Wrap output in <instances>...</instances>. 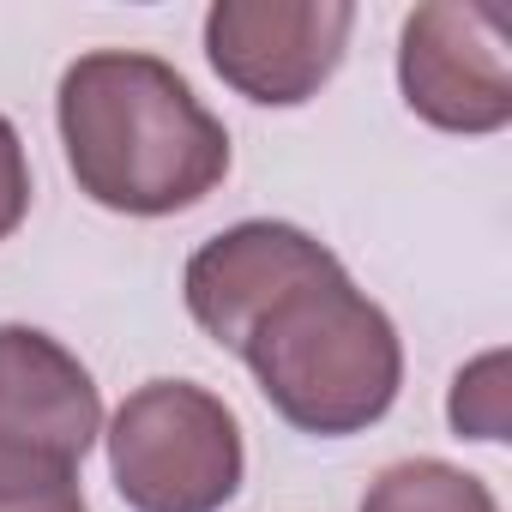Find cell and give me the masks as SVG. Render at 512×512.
Masks as SVG:
<instances>
[{
	"instance_id": "6da1fadb",
	"label": "cell",
	"mask_w": 512,
	"mask_h": 512,
	"mask_svg": "<svg viewBox=\"0 0 512 512\" xmlns=\"http://www.w3.org/2000/svg\"><path fill=\"white\" fill-rule=\"evenodd\" d=\"M79 193L127 217L199 205L229 175V133L193 85L139 49H97L61 73L55 97Z\"/></svg>"
},
{
	"instance_id": "7a4b0ae2",
	"label": "cell",
	"mask_w": 512,
	"mask_h": 512,
	"mask_svg": "<svg viewBox=\"0 0 512 512\" xmlns=\"http://www.w3.org/2000/svg\"><path fill=\"white\" fill-rule=\"evenodd\" d=\"M235 356L253 368L266 404L290 428L320 440L380 422L404 380L398 326L344 278V266L284 290L247 326Z\"/></svg>"
},
{
	"instance_id": "3957f363",
	"label": "cell",
	"mask_w": 512,
	"mask_h": 512,
	"mask_svg": "<svg viewBox=\"0 0 512 512\" xmlns=\"http://www.w3.org/2000/svg\"><path fill=\"white\" fill-rule=\"evenodd\" d=\"M241 422L193 380H151L109 422V470L133 512H217L241 488Z\"/></svg>"
},
{
	"instance_id": "277c9868",
	"label": "cell",
	"mask_w": 512,
	"mask_h": 512,
	"mask_svg": "<svg viewBox=\"0 0 512 512\" xmlns=\"http://www.w3.org/2000/svg\"><path fill=\"white\" fill-rule=\"evenodd\" d=\"M404 103L440 133H500L512 121V7L428 0L398 31Z\"/></svg>"
},
{
	"instance_id": "5b68a950",
	"label": "cell",
	"mask_w": 512,
	"mask_h": 512,
	"mask_svg": "<svg viewBox=\"0 0 512 512\" xmlns=\"http://www.w3.org/2000/svg\"><path fill=\"white\" fill-rule=\"evenodd\" d=\"M356 7L344 0H217L205 13V55L223 85L253 103H308L344 61Z\"/></svg>"
},
{
	"instance_id": "8992f818",
	"label": "cell",
	"mask_w": 512,
	"mask_h": 512,
	"mask_svg": "<svg viewBox=\"0 0 512 512\" xmlns=\"http://www.w3.org/2000/svg\"><path fill=\"white\" fill-rule=\"evenodd\" d=\"M326 272H338V253L326 241H314L296 223L253 217V223H235V229L211 235L193 253L187 272H181V290H187V314L199 320V332L217 338L223 350H235L247 338V326L284 290H296L308 278H326Z\"/></svg>"
},
{
	"instance_id": "52a82bcc",
	"label": "cell",
	"mask_w": 512,
	"mask_h": 512,
	"mask_svg": "<svg viewBox=\"0 0 512 512\" xmlns=\"http://www.w3.org/2000/svg\"><path fill=\"white\" fill-rule=\"evenodd\" d=\"M103 428L97 380L37 326H0V458L79 470Z\"/></svg>"
},
{
	"instance_id": "ba28073f",
	"label": "cell",
	"mask_w": 512,
	"mask_h": 512,
	"mask_svg": "<svg viewBox=\"0 0 512 512\" xmlns=\"http://www.w3.org/2000/svg\"><path fill=\"white\" fill-rule=\"evenodd\" d=\"M362 512H500V506L482 476H470L446 458H404L368 482Z\"/></svg>"
},
{
	"instance_id": "9c48e42d",
	"label": "cell",
	"mask_w": 512,
	"mask_h": 512,
	"mask_svg": "<svg viewBox=\"0 0 512 512\" xmlns=\"http://www.w3.org/2000/svg\"><path fill=\"white\" fill-rule=\"evenodd\" d=\"M0 512H85L79 470L0 458Z\"/></svg>"
},
{
	"instance_id": "30bf717a",
	"label": "cell",
	"mask_w": 512,
	"mask_h": 512,
	"mask_svg": "<svg viewBox=\"0 0 512 512\" xmlns=\"http://www.w3.org/2000/svg\"><path fill=\"white\" fill-rule=\"evenodd\" d=\"M494 374H500V356H482L470 374L452 380V428L470 440H500V428H506V416H500L506 398H500Z\"/></svg>"
},
{
	"instance_id": "8fae6325",
	"label": "cell",
	"mask_w": 512,
	"mask_h": 512,
	"mask_svg": "<svg viewBox=\"0 0 512 512\" xmlns=\"http://www.w3.org/2000/svg\"><path fill=\"white\" fill-rule=\"evenodd\" d=\"M31 211V163H25V139L19 127L0 115V241H7Z\"/></svg>"
}]
</instances>
